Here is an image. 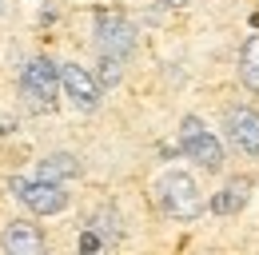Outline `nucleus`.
I'll return each mask as SVG.
<instances>
[{
	"label": "nucleus",
	"instance_id": "7",
	"mask_svg": "<svg viewBox=\"0 0 259 255\" xmlns=\"http://www.w3.org/2000/svg\"><path fill=\"white\" fill-rule=\"evenodd\" d=\"M227 136L243 156H259V112L255 108H231L227 112Z\"/></svg>",
	"mask_w": 259,
	"mask_h": 255
},
{
	"label": "nucleus",
	"instance_id": "5",
	"mask_svg": "<svg viewBox=\"0 0 259 255\" xmlns=\"http://www.w3.org/2000/svg\"><path fill=\"white\" fill-rule=\"evenodd\" d=\"M8 188H12V195H16L28 211H36V216H56V211H64V207H68L64 188L52 184V180H36V184H28V180H12Z\"/></svg>",
	"mask_w": 259,
	"mask_h": 255
},
{
	"label": "nucleus",
	"instance_id": "1",
	"mask_svg": "<svg viewBox=\"0 0 259 255\" xmlns=\"http://www.w3.org/2000/svg\"><path fill=\"white\" fill-rule=\"evenodd\" d=\"M20 92H24V100L32 104V112H52L56 92H60V68L48 60V56L28 60L24 72H20Z\"/></svg>",
	"mask_w": 259,
	"mask_h": 255
},
{
	"label": "nucleus",
	"instance_id": "10",
	"mask_svg": "<svg viewBox=\"0 0 259 255\" xmlns=\"http://www.w3.org/2000/svg\"><path fill=\"white\" fill-rule=\"evenodd\" d=\"M247 184H243V180H235V184H227L224 191H220V195H215V199H211V211H215V216H231V211H239V207H243V203H247Z\"/></svg>",
	"mask_w": 259,
	"mask_h": 255
},
{
	"label": "nucleus",
	"instance_id": "11",
	"mask_svg": "<svg viewBox=\"0 0 259 255\" xmlns=\"http://www.w3.org/2000/svg\"><path fill=\"white\" fill-rule=\"evenodd\" d=\"M239 76L251 92H259V36H247V44L239 52Z\"/></svg>",
	"mask_w": 259,
	"mask_h": 255
},
{
	"label": "nucleus",
	"instance_id": "12",
	"mask_svg": "<svg viewBox=\"0 0 259 255\" xmlns=\"http://www.w3.org/2000/svg\"><path fill=\"white\" fill-rule=\"evenodd\" d=\"M92 231H96L104 243H116V239H120V216H116L112 207H100L96 216H92Z\"/></svg>",
	"mask_w": 259,
	"mask_h": 255
},
{
	"label": "nucleus",
	"instance_id": "6",
	"mask_svg": "<svg viewBox=\"0 0 259 255\" xmlns=\"http://www.w3.org/2000/svg\"><path fill=\"white\" fill-rule=\"evenodd\" d=\"M60 84H64L68 100L80 108V112H92L100 104V80L88 72V68H80V64H64L60 68Z\"/></svg>",
	"mask_w": 259,
	"mask_h": 255
},
{
	"label": "nucleus",
	"instance_id": "13",
	"mask_svg": "<svg viewBox=\"0 0 259 255\" xmlns=\"http://www.w3.org/2000/svg\"><path fill=\"white\" fill-rule=\"evenodd\" d=\"M100 84H108V88H112V84H120V60H116V56H104V60H100V76H96Z\"/></svg>",
	"mask_w": 259,
	"mask_h": 255
},
{
	"label": "nucleus",
	"instance_id": "9",
	"mask_svg": "<svg viewBox=\"0 0 259 255\" xmlns=\"http://www.w3.org/2000/svg\"><path fill=\"white\" fill-rule=\"evenodd\" d=\"M36 176H40V180H52V184H60V180L80 176V163H76V156H68V152H56V156H44V159H40Z\"/></svg>",
	"mask_w": 259,
	"mask_h": 255
},
{
	"label": "nucleus",
	"instance_id": "14",
	"mask_svg": "<svg viewBox=\"0 0 259 255\" xmlns=\"http://www.w3.org/2000/svg\"><path fill=\"white\" fill-rule=\"evenodd\" d=\"M100 247H104V239H100L92 227H88V231H80V255H100Z\"/></svg>",
	"mask_w": 259,
	"mask_h": 255
},
{
	"label": "nucleus",
	"instance_id": "3",
	"mask_svg": "<svg viewBox=\"0 0 259 255\" xmlns=\"http://www.w3.org/2000/svg\"><path fill=\"white\" fill-rule=\"evenodd\" d=\"M160 203H163V211H167V216H176V220H195V216L203 211L199 188H195L192 176H184V172L163 176V184H160Z\"/></svg>",
	"mask_w": 259,
	"mask_h": 255
},
{
	"label": "nucleus",
	"instance_id": "15",
	"mask_svg": "<svg viewBox=\"0 0 259 255\" xmlns=\"http://www.w3.org/2000/svg\"><path fill=\"white\" fill-rule=\"evenodd\" d=\"M163 4H167V8H180V4H188V0H163Z\"/></svg>",
	"mask_w": 259,
	"mask_h": 255
},
{
	"label": "nucleus",
	"instance_id": "4",
	"mask_svg": "<svg viewBox=\"0 0 259 255\" xmlns=\"http://www.w3.org/2000/svg\"><path fill=\"white\" fill-rule=\"evenodd\" d=\"M96 44H100V52H104V56L124 60L132 48H136V28H132L120 12L100 8V12H96Z\"/></svg>",
	"mask_w": 259,
	"mask_h": 255
},
{
	"label": "nucleus",
	"instance_id": "2",
	"mask_svg": "<svg viewBox=\"0 0 259 255\" xmlns=\"http://www.w3.org/2000/svg\"><path fill=\"white\" fill-rule=\"evenodd\" d=\"M180 148H184V156H192L199 167H207V172H220L224 167V148H220V140L203 128L199 116H184V124H180Z\"/></svg>",
	"mask_w": 259,
	"mask_h": 255
},
{
	"label": "nucleus",
	"instance_id": "8",
	"mask_svg": "<svg viewBox=\"0 0 259 255\" xmlns=\"http://www.w3.org/2000/svg\"><path fill=\"white\" fill-rule=\"evenodd\" d=\"M0 243H4L8 255H48V243H44L40 227H32L28 220H12L8 227H4Z\"/></svg>",
	"mask_w": 259,
	"mask_h": 255
}]
</instances>
